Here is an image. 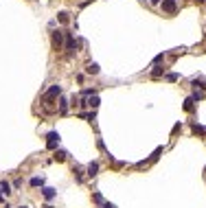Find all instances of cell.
<instances>
[{"label": "cell", "instance_id": "cell-7", "mask_svg": "<svg viewBox=\"0 0 206 208\" xmlns=\"http://www.w3.org/2000/svg\"><path fill=\"white\" fill-rule=\"evenodd\" d=\"M0 191H5V195L13 193V191H11V186H9V182H0Z\"/></svg>", "mask_w": 206, "mask_h": 208}, {"label": "cell", "instance_id": "cell-4", "mask_svg": "<svg viewBox=\"0 0 206 208\" xmlns=\"http://www.w3.org/2000/svg\"><path fill=\"white\" fill-rule=\"evenodd\" d=\"M77 48V42L72 37V33H68V40H66V51H75Z\"/></svg>", "mask_w": 206, "mask_h": 208}, {"label": "cell", "instance_id": "cell-12", "mask_svg": "<svg viewBox=\"0 0 206 208\" xmlns=\"http://www.w3.org/2000/svg\"><path fill=\"white\" fill-rule=\"evenodd\" d=\"M57 20H59V22H64V24H66V22H68V13H66V11L57 13Z\"/></svg>", "mask_w": 206, "mask_h": 208}, {"label": "cell", "instance_id": "cell-16", "mask_svg": "<svg viewBox=\"0 0 206 208\" xmlns=\"http://www.w3.org/2000/svg\"><path fill=\"white\" fill-rule=\"evenodd\" d=\"M88 105H90V107H97V105H99V97H92V99L88 101Z\"/></svg>", "mask_w": 206, "mask_h": 208}, {"label": "cell", "instance_id": "cell-6", "mask_svg": "<svg viewBox=\"0 0 206 208\" xmlns=\"http://www.w3.org/2000/svg\"><path fill=\"white\" fill-rule=\"evenodd\" d=\"M42 193H44V197H46V199H53V197H55V189H48V186H46Z\"/></svg>", "mask_w": 206, "mask_h": 208}, {"label": "cell", "instance_id": "cell-5", "mask_svg": "<svg viewBox=\"0 0 206 208\" xmlns=\"http://www.w3.org/2000/svg\"><path fill=\"white\" fill-rule=\"evenodd\" d=\"M86 70H88V73H90V75H99V73H101V70H99V66H97V64H88V68H86Z\"/></svg>", "mask_w": 206, "mask_h": 208}, {"label": "cell", "instance_id": "cell-3", "mask_svg": "<svg viewBox=\"0 0 206 208\" xmlns=\"http://www.w3.org/2000/svg\"><path fill=\"white\" fill-rule=\"evenodd\" d=\"M162 11H167V13H175V11H178L175 0H162Z\"/></svg>", "mask_w": 206, "mask_h": 208}, {"label": "cell", "instance_id": "cell-11", "mask_svg": "<svg viewBox=\"0 0 206 208\" xmlns=\"http://www.w3.org/2000/svg\"><path fill=\"white\" fill-rule=\"evenodd\" d=\"M160 75H165V68H156V70L151 73V77H153V79H158Z\"/></svg>", "mask_w": 206, "mask_h": 208}, {"label": "cell", "instance_id": "cell-10", "mask_svg": "<svg viewBox=\"0 0 206 208\" xmlns=\"http://www.w3.org/2000/svg\"><path fill=\"white\" fill-rule=\"evenodd\" d=\"M193 103H195L193 99H187V101H184V110H187V112H193Z\"/></svg>", "mask_w": 206, "mask_h": 208}, {"label": "cell", "instance_id": "cell-2", "mask_svg": "<svg viewBox=\"0 0 206 208\" xmlns=\"http://www.w3.org/2000/svg\"><path fill=\"white\" fill-rule=\"evenodd\" d=\"M46 138H48V140H46V147H48V149H55V147L59 145V134H57V131H50Z\"/></svg>", "mask_w": 206, "mask_h": 208}, {"label": "cell", "instance_id": "cell-1", "mask_svg": "<svg viewBox=\"0 0 206 208\" xmlns=\"http://www.w3.org/2000/svg\"><path fill=\"white\" fill-rule=\"evenodd\" d=\"M59 94H62V88H59V85H53V88H50V90L46 92V97H44L46 105H50V101H53L55 97H59Z\"/></svg>", "mask_w": 206, "mask_h": 208}, {"label": "cell", "instance_id": "cell-18", "mask_svg": "<svg viewBox=\"0 0 206 208\" xmlns=\"http://www.w3.org/2000/svg\"><path fill=\"white\" fill-rule=\"evenodd\" d=\"M167 79H169V81H178V75H175V73H171V75H169Z\"/></svg>", "mask_w": 206, "mask_h": 208}, {"label": "cell", "instance_id": "cell-13", "mask_svg": "<svg viewBox=\"0 0 206 208\" xmlns=\"http://www.w3.org/2000/svg\"><path fill=\"white\" fill-rule=\"evenodd\" d=\"M66 110H68V101H66V99H62V101H59V112L64 114Z\"/></svg>", "mask_w": 206, "mask_h": 208}, {"label": "cell", "instance_id": "cell-9", "mask_svg": "<svg viewBox=\"0 0 206 208\" xmlns=\"http://www.w3.org/2000/svg\"><path fill=\"white\" fill-rule=\"evenodd\" d=\"M97 171H99V162H92V164L88 167V173H90V175H97Z\"/></svg>", "mask_w": 206, "mask_h": 208}, {"label": "cell", "instance_id": "cell-20", "mask_svg": "<svg viewBox=\"0 0 206 208\" xmlns=\"http://www.w3.org/2000/svg\"><path fill=\"white\" fill-rule=\"evenodd\" d=\"M197 2H204V0H197Z\"/></svg>", "mask_w": 206, "mask_h": 208}, {"label": "cell", "instance_id": "cell-19", "mask_svg": "<svg viewBox=\"0 0 206 208\" xmlns=\"http://www.w3.org/2000/svg\"><path fill=\"white\" fill-rule=\"evenodd\" d=\"M103 208H116L114 204H103Z\"/></svg>", "mask_w": 206, "mask_h": 208}, {"label": "cell", "instance_id": "cell-21", "mask_svg": "<svg viewBox=\"0 0 206 208\" xmlns=\"http://www.w3.org/2000/svg\"><path fill=\"white\" fill-rule=\"evenodd\" d=\"M20 208H27V206H20Z\"/></svg>", "mask_w": 206, "mask_h": 208}, {"label": "cell", "instance_id": "cell-8", "mask_svg": "<svg viewBox=\"0 0 206 208\" xmlns=\"http://www.w3.org/2000/svg\"><path fill=\"white\" fill-rule=\"evenodd\" d=\"M53 44H55V46L62 44V31H55V33H53Z\"/></svg>", "mask_w": 206, "mask_h": 208}, {"label": "cell", "instance_id": "cell-15", "mask_svg": "<svg viewBox=\"0 0 206 208\" xmlns=\"http://www.w3.org/2000/svg\"><path fill=\"white\" fill-rule=\"evenodd\" d=\"M55 160H59V162H62V160H66V151H57V153H55Z\"/></svg>", "mask_w": 206, "mask_h": 208}, {"label": "cell", "instance_id": "cell-14", "mask_svg": "<svg viewBox=\"0 0 206 208\" xmlns=\"http://www.w3.org/2000/svg\"><path fill=\"white\" fill-rule=\"evenodd\" d=\"M42 184H44L42 177H33V180H31V186H42Z\"/></svg>", "mask_w": 206, "mask_h": 208}, {"label": "cell", "instance_id": "cell-17", "mask_svg": "<svg viewBox=\"0 0 206 208\" xmlns=\"http://www.w3.org/2000/svg\"><path fill=\"white\" fill-rule=\"evenodd\" d=\"M193 131H195V134H206V127H200V125H193Z\"/></svg>", "mask_w": 206, "mask_h": 208}]
</instances>
